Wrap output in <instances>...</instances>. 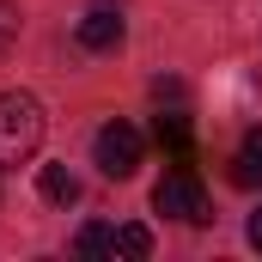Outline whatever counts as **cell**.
Returning a JSON list of instances; mask_svg holds the SVG:
<instances>
[{"instance_id": "52a82bcc", "label": "cell", "mask_w": 262, "mask_h": 262, "mask_svg": "<svg viewBox=\"0 0 262 262\" xmlns=\"http://www.w3.org/2000/svg\"><path fill=\"white\" fill-rule=\"evenodd\" d=\"M152 128H159V146L165 152H177V165H189V116H159Z\"/></svg>"}, {"instance_id": "277c9868", "label": "cell", "mask_w": 262, "mask_h": 262, "mask_svg": "<svg viewBox=\"0 0 262 262\" xmlns=\"http://www.w3.org/2000/svg\"><path fill=\"white\" fill-rule=\"evenodd\" d=\"M116 43H122V18H116V12L98 6V12L79 18V49H116Z\"/></svg>"}, {"instance_id": "8992f818", "label": "cell", "mask_w": 262, "mask_h": 262, "mask_svg": "<svg viewBox=\"0 0 262 262\" xmlns=\"http://www.w3.org/2000/svg\"><path fill=\"white\" fill-rule=\"evenodd\" d=\"M232 183H238V189H262V128L244 140V152H238V165H232Z\"/></svg>"}, {"instance_id": "5b68a950", "label": "cell", "mask_w": 262, "mask_h": 262, "mask_svg": "<svg viewBox=\"0 0 262 262\" xmlns=\"http://www.w3.org/2000/svg\"><path fill=\"white\" fill-rule=\"evenodd\" d=\"M37 189H43V201H55V207H73V201H79V177H73L67 165H43Z\"/></svg>"}, {"instance_id": "30bf717a", "label": "cell", "mask_w": 262, "mask_h": 262, "mask_svg": "<svg viewBox=\"0 0 262 262\" xmlns=\"http://www.w3.org/2000/svg\"><path fill=\"white\" fill-rule=\"evenodd\" d=\"M12 37H18V6H12V0H0V55L12 49Z\"/></svg>"}, {"instance_id": "8fae6325", "label": "cell", "mask_w": 262, "mask_h": 262, "mask_svg": "<svg viewBox=\"0 0 262 262\" xmlns=\"http://www.w3.org/2000/svg\"><path fill=\"white\" fill-rule=\"evenodd\" d=\"M244 232H250V244L262 250V201H256V213H250V226H244Z\"/></svg>"}, {"instance_id": "9c48e42d", "label": "cell", "mask_w": 262, "mask_h": 262, "mask_svg": "<svg viewBox=\"0 0 262 262\" xmlns=\"http://www.w3.org/2000/svg\"><path fill=\"white\" fill-rule=\"evenodd\" d=\"M116 256L146 262V256H152V232H146V226H116Z\"/></svg>"}, {"instance_id": "ba28073f", "label": "cell", "mask_w": 262, "mask_h": 262, "mask_svg": "<svg viewBox=\"0 0 262 262\" xmlns=\"http://www.w3.org/2000/svg\"><path fill=\"white\" fill-rule=\"evenodd\" d=\"M73 250H79V256H116V232L92 220V226H79V238H73Z\"/></svg>"}, {"instance_id": "3957f363", "label": "cell", "mask_w": 262, "mask_h": 262, "mask_svg": "<svg viewBox=\"0 0 262 262\" xmlns=\"http://www.w3.org/2000/svg\"><path fill=\"white\" fill-rule=\"evenodd\" d=\"M92 159H98V171L104 177H134L140 171V134L128 128V122H104L98 128V140H92Z\"/></svg>"}, {"instance_id": "7a4b0ae2", "label": "cell", "mask_w": 262, "mask_h": 262, "mask_svg": "<svg viewBox=\"0 0 262 262\" xmlns=\"http://www.w3.org/2000/svg\"><path fill=\"white\" fill-rule=\"evenodd\" d=\"M152 207H159V213H171V220H183V226H207V220H213L207 189L195 183V171H189V165H177V171H165V177H159Z\"/></svg>"}, {"instance_id": "6da1fadb", "label": "cell", "mask_w": 262, "mask_h": 262, "mask_svg": "<svg viewBox=\"0 0 262 262\" xmlns=\"http://www.w3.org/2000/svg\"><path fill=\"white\" fill-rule=\"evenodd\" d=\"M43 128H49V116L31 92H0V171L25 165L43 146Z\"/></svg>"}]
</instances>
